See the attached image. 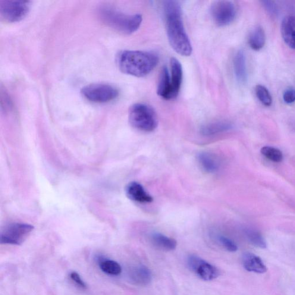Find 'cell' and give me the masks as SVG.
<instances>
[{"mask_svg":"<svg viewBox=\"0 0 295 295\" xmlns=\"http://www.w3.org/2000/svg\"><path fill=\"white\" fill-rule=\"evenodd\" d=\"M282 39L290 48L295 50V17L287 16L282 20L281 26Z\"/></svg>","mask_w":295,"mask_h":295,"instance_id":"obj_14","label":"cell"},{"mask_svg":"<svg viewBox=\"0 0 295 295\" xmlns=\"http://www.w3.org/2000/svg\"><path fill=\"white\" fill-rule=\"evenodd\" d=\"M244 234L248 241L253 246L260 249H266L267 247L264 238L259 231L252 228H247L244 230Z\"/></svg>","mask_w":295,"mask_h":295,"instance_id":"obj_22","label":"cell"},{"mask_svg":"<svg viewBox=\"0 0 295 295\" xmlns=\"http://www.w3.org/2000/svg\"><path fill=\"white\" fill-rule=\"evenodd\" d=\"M265 42L266 35L263 28L258 26L254 28L249 37V44L250 48L256 51H258L263 48Z\"/></svg>","mask_w":295,"mask_h":295,"instance_id":"obj_20","label":"cell"},{"mask_svg":"<svg viewBox=\"0 0 295 295\" xmlns=\"http://www.w3.org/2000/svg\"><path fill=\"white\" fill-rule=\"evenodd\" d=\"M158 95L163 99L169 100L175 98L171 79L170 73L167 67L162 69L160 74L158 89Z\"/></svg>","mask_w":295,"mask_h":295,"instance_id":"obj_10","label":"cell"},{"mask_svg":"<svg viewBox=\"0 0 295 295\" xmlns=\"http://www.w3.org/2000/svg\"><path fill=\"white\" fill-rule=\"evenodd\" d=\"M256 93L259 101L265 106H270L272 103V97L268 90L262 85H257L256 87Z\"/></svg>","mask_w":295,"mask_h":295,"instance_id":"obj_24","label":"cell"},{"mask_svg":"<svg viewBox=\"0 0 295 295\" xmlns=\"http://www.w3.org/2000/svg\"><path fill=\"white\" fill-rule=\"evenodd\" d=\"M158 62V56L155 53L139 50H125L117 58L118 67L122 72L137 77L149 74Z\"/></svg>","mask_w":295,"mask_h":295,"instance_id":"obj_2","label":"cell"},{"mask_svg":"<svg viewBox=\"0 0 295 295\" xmlns=\"http://www.w3.org/2000/svg\"><path fill=\"white\" fill-rule=\"evenodd\" d=\"M168 41L172 49L181 55L190 56L192 46L184 27L180 2L165 1L163 4Z\"/></svg>","mask_w":295,"mask_h":295,"instance_id":"obj_1","label":"cell"},{"mask_svg":"<svg viewBox=\"0 0 295 295\" xmlns=\"http://www.w3.org/2000/svg\"><path fill=\"white\" fill-rule=\"evenodd\" d=\"M260 2L262 3L263 7L265 8L266 11L268 12L272 17L276 18L277 17L278 9L277 4H276L275 1L266 0V1H261Z\"/></svg>","mask_w":295,"mask_h":295,"instance_id":"obj_26","label":"cell"},{"mask_svg":"<svg viewBox=\"0 0 295 295\" xmlns=\"http://www.w3.org/2000/svg\"><path fill=\"white\" fill-rule=\"evenodd\" d=\"M218 240L221 246L228 252L234 253L236 252L238 250V247L237 244L230 238L223 236V235H220Z\"/></svg>","mask_w":295,"mask_h":295,"instance_id":"obj_25","label":"cell"},{"mask_svg":"<svg viewBox=\"0 0 295 295\" xmlns=\"http://www.w3.org/2000/svg\"><path fill=\"white\" fill-rule=\"evenodd\" d=\"M99 265L100 269L105 274L111 276H118L121 274V266L115 260L101 258L99 259Z\"/></svg>","mask_w":295,"mask_h":295,"instance_id":"obj_21","label":"cell"},{"mask_svg":"<svg viewBox=\"0 0 295 295\" xmlns=\"http://www.w3.org/2000/svg\"><path fill=\"white\" fill-rule=\"evenodd\" d=\"M70 277L71 280L73 281L78 287L83 289V290L87 288L86 283H85L84 281L82 280V278H81L80 275L78 274L77 272H71L70 274Z\"/></svg>","mask_w":295,"mask_h":295,"instance_id":"obj_27","label":"cell"},{"mask_svg":"<svg viewBox=\"0 0 295 295\" xmlns=\"http://www.w3.org/2000/svg\"><path fill=\"white\" fill-rule=\"evenodd\" d=\"M30 9V3L26 1H2L0 2V14L5 21L15 23L24 19Z\"/></svg>","mask_w":295,"mask_h":295,"instance_id":"obj_7","label":"cell"},{"mask_svg":"<svg viewBox=\"0 0 295 295\" xmlns=\"http://www.w3.org/2000/svg\"><path fill=\"white\" fill-rule=\"evenodd\" d=\"M34 229L33 225L20 222L9 224L2 230L0 241L1 244L21 245Z\"/></svg>","mask_w":295,"mask_h":295,"instance_id":"obj_6","label":"cell"},{"mask_svg":"<svg viewBox=\"0 0 295 295\" xmlns=\"http://www.w3.org/2000/svg\"><path fill=\"white\" fill-rule=\"evenodd\" d=\"M131 126L143 132H152L158 126V118L154 110L144 103H136L129 111Z\"/></svg>","mask_w":295,"mask_h":295,"instance_id":"obj_4","label":"cell"},{"mask_svg":"<svg viewBox=\"0 0 295 295\" xmlns=\"http://www.w3.org/2000/svg\"><path fill=\"white\" fill-rule=\"evenodd\" d=\"M232 125L224 121H215L203 125L200 128V133L205 137H212L230 130Z\"/></svg>","mask_w":295,"mask_h":295,"instance_id":"obj_15","label":"cell"},{"mask_svg":"<svg viewBox=\"0 0 295 295\" xmlns=\"http://www.w3.org/2000/svg\"><path fill=\"white\" fill-rule=\"evenodd\" d=\"M242 264L244 268L249 272L263 274L267 272V268L262 259L253 253H246L243 254Z\"/></svg>","mask_w":295,"mask_h":295,"instance_id":"obj_13","label":"cell"},{"mask_svg":"<svg viewBox=\"0 0 295 295\" xmlns=\"http://www.w3.org/2000/svg\"><path fill=\"white\" fill-rule=\"evenodd\" d=\"M260 152L266 159L273 162L280 163L283 161L284 156L280 150L276 148L266 146L262 148Z\"/></svg>","mask_w":295,"mask_h":295,"instance_id":"obj_23","label":"cell"},{"mask_svg":"<svg viewBox=\"0 0 295 295\" xmlns=\"http://www.w3.org/2000/svg\"><path fill=\"white\" fill-rule=\"evenodd\" d=\"M127 197L134 202L139 203H150L153 202V197L147 192L142 184L137 182H131L126 187Z\"/></svg>","mask_w":295,"mask_h":295,"instance_id":"obj_11","label":"cell"},{"mask_svg":"<svg viewBox=\"0 0 295 295\" xmlns=\"http://www.w3.org/2000/svg\"><path fill=\"white\" fill-rule=\"evenodd\" d=\"M284 102L287 104H292L295 102V90L289 89L285 91L283 95Z\"/></svg>","mask_w":295,"mask_h":295,"instance_id":"obj_28","label":"cell"},{"mask_svg":"<svg viewBox=\"0 0 295 295\" xmlns=\"http://www.w3.org/2000/svg\"><path fill=\"white\" fill-rule=\"evenodd\" d=\"M234 70L238 83L245 84L247 80L246 56L242 50H239L234 58Z\"/></svg>","mask_w":295,"mask_h":295,"instance_id":"obj_16","label":"cell"},{"mask_svg":"<svg viewBox=\"0 0 295 295\" xmlns=\"http://www.w3.org/2000/svg\"><path fill=\"white\" fill-rule=\"evenodd\" d=\"M100 19L110 27L125 34H131L140 28L143 21L142 15H128L108 7L99 9Z\"/></svg>","mask_w":295,"mask_h":295,"instance_id":"obj_3","label":"cell"},{"mask_svg":"<svg viewBox=\"0 0 295 295\" xmlns=\"http://www.w3.org/2000/svg\"><path fill=\"white\" fill-rule=\"evenodd\" d=\"M187 265L191 271L204 281L214 280L220 275L217 268L195 255L188 257Z\"/></svg>","mask_w":295,"mask_h":295,"instance_id":"obj_9","label":"cell"},{"mask_svg":"<svg viewBox=\"0 0 295 295\" xmlns=\"http://www.w3.org/2000/svg\"><path fill=\"white\" fill-rule=\"evenodd\" d=\"M237 14V8L230 1H216L211 7V14L213 21L219 26H228L234 21Z\"/></svg>","mask_w":295,"mask_h":295,"instance_id":"obj_8","label":"cell"},{"mask_svg":"<svg viewBox=\"0 0 295 295\" xmlns=\"http://www.w3.org/2000/svg\"><path fill=\"white\" fill-rule=\"evenodd\" d=\"M81 93L85 98L95 103H107L117 98V89L106 84H92L83 88Z\"/></svg>","mask_w":295,"mask_h":295,"instance_id":"obj_5","label":"cell"},{"mask_svg":"<svg viewBox=\"0 0 295 295\" xmlns=\"http://www.w3.org/2000/svg\"><path fill=\"white\" fill-rule=\"evenodd\" d=\"M170 76L175 98L180 92L183 83V70L180 62L177 58H172L170 61Z\"/></svg>","mask_w":295,"mask_h":295,"instance_id":"obj_18","label":"cell"},{"mask_svg":"<svg viewBox=\"0 0 295 295\" xmlns=\"http://www.w3.org/2000/svg\"><path fill=\"white\" fill-rule=\"evenodd\" d=\"M200 167L207 173L214 174L221 168V162L218 157L209 152H201L197 156Z\"/></svg>","mask_w":295,"mask_h":295,"instance_id":"obj_12","label":"cell"},{"mask_svg":"<svg viewBox=\"0 0 295 295\" xmlns=\"http://www.w3.org/2000/svg\"><path fill=\"white\" fill-rule=\"evenodd\" d=\"M151 240L156 247L167 252L175 250L177 246V241L159 232L152 235Z\"/></svg>","mask_w":295,"mask_h":295,"instance_id":"obj_19","label":"cell"},{"mask_svg":"<svg viewBox=\"0 0 295 295\" xmlns=\"http://www.w3.org/2000/svg\"><path fill=\"white\" fill-rule=\"evenodd\" d=\"M130 278L135 284L145 287L152 281V274L147 266L139 265L131 270Z\"/></svg>","mask_w":295,"mask_h":295,"instance_id":"obj_17","label":"cell"}]
</instances>
